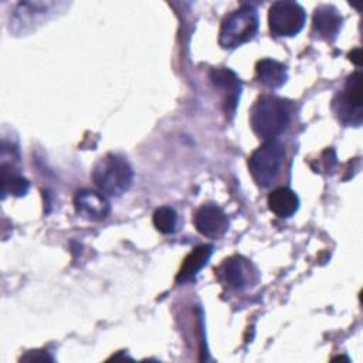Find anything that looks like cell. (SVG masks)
Masks as SVG:
<instances>
[{"label": "cell", "mask_w": 363, "mask_h": 363, "mask_svg": "<svg viewBox=\"0 0 363 363\" xmlns=\"http://www.w3.org/2000/svg\"><path fill=\"white\" fill-rule=\"evenodd\" d=\"M92 180L102 194L119 197L132 186L133 170L125 157L108 153L95 163Z\"/></svg>", "instance_id": "7a4b0ae2"}, {"label": "cell", "mask_w": 363, "mask_h": 363, "mask_svg": "<svg viewBox=\"0 0 363 363\" xmlns=\"http://www.w3.org/2000/svg\"><path fill=\"white\" fill-rule=\"evenodd\" d=\"M74 207L78 216L89 221L105 220L111 211V204L105 194L88 189L77 191Z\"/></svg>", "instance_id": "ba28073f"}, {"label": "cell", "mask_w": 363, "mask_h": 363, "mask_svg": "<svg viewBox=\"0 0 363 363\" xmlns=\"http://www.w3.org/2000/svg\"><path fill=\"white\" fill-rule=\"evenodd\" d=\"M269 210L279 218H289L299 208V197L288 187H278L268 196Z\"/></svg>", "instance_id": "7c38bea8"}, {"label": "cell", "mask_w": 363, "mask_h": 363, "mask_svg": "<svg viewBox=\"0 0 363 363\" xmlns=\"http://www.w3.org/2000/svg\"><path fill=\"white\" fill-rule=\"evenodd\" d=\"M285 149L282 143L275 140H267L258 149L252 152L248 159V169L254 182L259 187H269L282 166Z\"/></svg>", "instance_id": "277c9868"}, {"label": "cell", "mask_w": 363, "mask_h": 363, "mask_svg": "<svg viewBox=\"0 0 363 363\" xmlns=\"http://www.w3.org/2000/svg\"><path fill=\"white\" fill-rule=\"evenodd\" d=\"M306 13L296 1L281 0L269 7L268 26L277 37H294L305 26Z\"/></svg>", "instance_id": "8992f818"}, {"label": "cell", "mask_w": 363, "mask_h": 363, "mask_svg": "<svg viewBox=\"0 0 363 363\" xmlns=\"http://www.w3.org/2000/svg\"><path fill=\"white\" fill-rule=\"evenodd\" d=\"M255 71H257V77L259 78V81L269 88L282 86L288 78L286 67L275 60H271V58L259 60L257 62Z\"/></svg>", "instance_id": "4fadbf2b"}, {"label": "cell", "mask_w": 363, "mask_h": 363, "mask_svg": "<svg viewBox=\"0 0 363 363\" xmlns=\"http://www.w3.org/2000/svg\"><path fill=\"white\" fill-rule=\"evenodd\" d=\"M210 79L216 88L224 94V112L233 116L241 95V81L230 68H214L210 72Z\"/></svg>", "instance_id": "9c48e42d"}, {"label": "cell", "mask_w": 363, "mask_h": 363, "mask_svg": "<svg viewBox=\"0 0 363 363\" xmlns=\"http://www.w3.org/2000/svg\"><path fill=\"white\" fill-rule=\"evenodd\" d=\"M349 58H350V61H353L357 67H360V64H362V51H360V48L353 50V51L349 54Z\"/></svg>", "instance_id": "e0dca14e"}, {"label": "cell", "mask_w": 363, "mask_h": 363, "mask_svg": "<svg viewBox=\"0 0 363 363\" xmlns=\"http://www.w3.org/2000/svg\"><path fill=\"white\" fill-rule=\"evenodd\" d=\"M211 254H213V245H208V244L199 245L193 251H190L179 269L176 281L182 284V282H189L194 279L199 271L208 262Z\"/></svg>", "instance_id": "8fae6325"}, {"label": "cell", "mask_w": 363, "mask_h": 363, "mask_svg": "<svg viewBox=\"0 0 363 363\" xmlns=\"http://www.w3.org/2000/svg\"><path fill=\"white\" fill-rule=\"evenodd\" d=\"M223 275L230 288L242 289L247 285V265L241 257L228 258L223 267Z\"/></svg>", "instance_id": "9a60e30c"}, {"label": "cell", "mask_w": 363, "mask_h": 363, "mask_svg": "<svg viewBox=\"0 0 363 363\" xmlns=\"http://www.w3.org/2000/svg\"><path fill=\"white\" fill-rule=\"evenodd\" d=\"M194 225L200 234L208 238H220L227 233L230 221L221 207L207 203L196 211Z\"/></svg>", "instance_id": "52a82bcc"}, {"label": "cell", "mask_w": 363, "mask_h": 363, "mask_svg": "<svg viewBox=\"0 0 363 363\" xmlns=\"http://www.w3.org/2000/svg\"><path fill=\"white\" fill-rule=\"evenodd\" d=\"M362 101V74L356 71L346 79L345 88L333 98L332 108L339 121L345 125L360 126L363 118Z\"/></svg>", "instance_id": "5b68a950"}, {"label": "cell", "mask_w": 363, "mask_h": 363, "mask_svg": "<svg viewBox=\"0 0 363 363\" xmlns=\"http://www.w3.org/2000/svg\"><path fill=\"white\" fill-rule=\"evenodd\" d=\"M289 118L288 102L272 95L258 98L250 113L254 133L265 142L275 140L288 128Z\"/></svg>", "instance_id": "6da1fadb"}, {"label": "cell", "mask_w": 363, "mask_h": 363, "mask_svg": "<svg viewBox=\"0 0 363 363\" xmlns=\"http://www.w3.org/2000/svg\"><path fill=\"white\" fill-rule=\"evenodd\" d=\"M153 224L155 227L163 233V234H172L176 231V225H177V214L176 211L169 207V206H163L155 210L153 213Z\"/></svg>", "instance_id": "2e32d148"}, {"label": "cell", "mask_w": 363, "mask_h": 363, "mask_svg": "<svg viewBox=\"0 0 363 363\" xmlns=\"http://www.w3.org/2000/svg\"><path fill=\"white\" fill-rule=\"evenodd\" d=\"M342 21L343 18L335 7L323 4V6H319L313 13L312 28L319 38L332 41L337 35L342 27Z\"/></svg>", "instance_id": "30bf717a"}, {"label": "cell", "mask_w": 363, "mask_h": 363, "mask_svg": "<svg viewBox=\"0 0 363 363\" xmlns=\"http://www.w3.org/2000/svg\"><path fill=\"white\" fill-rule=\"evenodd\" d=\"M28 187V180L17 173L13 164L1 163V199H6L7 194H11L14 197L26 196Z\"/></svg>", "instance_id": "5bb4252c"}, {"label": "cell", "mask_w": 363, "mask_h": 363, "mask_svg": "<svg viewBox=\"0 0 363 363\" xmlns=\"http://www.w3.org/2000/svg\"><path fill=\"white\" fill-rule=\"evenodd\" d=\"M258 30V13L251 4H242L227 14L220 27L218 44L225 50H233L254 38Z\"/></svg>", "instance_id": "3957f363"}]
</instances>
